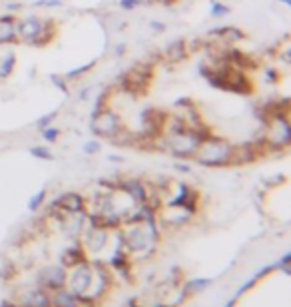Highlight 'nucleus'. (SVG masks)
I'll return each instance as SVG.
<instances>
[{"instance_id": "1", "label": "nucleus", "mask_w": 291, "mask_h": 307, "mask_svg": "<svg viewBox=\"0 0 291 307\" xmlns=\"http://www.w3.org/2000/svg\"><path fill=\"white\" fill-rule=\"evenodd\" d=\"M160 243V230L156 220H144V222H130L122 232V245L134 259H146L150 257Z\"/></svg>"}, {"instance_id": "2", "label": "nucleus", "mask_w": 291, "mask_h": 307, "mask_svg": "<svg viewBox=\"0 0 291 307\" xmlns=\"http://www.w3.org/2000/svg\"><path fill=\"white\" fill-rule=\"evenodd\" d=\"M201 76L218 90L231 92V94H239V96H250L254 94V82L250 80L247 72L237 70L229 66L227 62L222 60V56L216 58V66L212 64V68L201 66L199 68Z\"/></svg>"}, {"instance_id": "3", "label": "nucleus", "mask_w": 291, "mask_h": 307, "mask_svg": "<svg viewBox=\"0 0 291 307\" xmlns=\"http://www.w3.org/2000/svg\"><path fill=\"white\" fill-rule=\"evenodd\" d=\"M235 144L224 138H207L203 140L194 154V160L205 168H227L233 164Z\"/></svg>"}, {"instance_id": "4", "label": "nucleus", "mask_w": 291, "mask_h": 307, "mask_svg": "<svg viewBox=\"0 0 291 307\" xmlns=\"http://www.w3.org/2000/svg\"><path fill=\"white\" fill-rule=\"evenodd\" d=\"M58 24L54 20H44L38 16H28L24 20H16V36L18 42L30 46H46L54 40Z\"/></svg>"}, {"instance_id": "5", "label": "nucleus", "mask_w": 291, "mask_h": 307, "mask_svg": "<svg viewBox=\"0 0 291 307\" xmlns=\"http://www.w3.org/2000/svg\"><path fill=\"white\" fill-rule=\"evenodd\" d=\"M156 78V70H154V62L144 60L138 62L134 68L122 74L120 78V90L124 94H128L132 98H144L150 94V88L154 84Z\"/></svg>"}, {"instance_id": "6", "label": "nucleus", "mask_w": 291, "mask_h": 307, "mask_svg": "<svg viewBox=\"0 0 291 307\" xmlns=\"http://www.w3.org/2000/svg\"><path fill=\"white\" fill-rule=\"evenodd\" d=\"M126 130L128 128L124 126L122 118L114 110H110V108H96L94 118H92V132L96 136L114 142L116 138L122 136Z\"/></svg>"}, {"instance_id": "7", "label": "nucleus", "mask_w": 291, "mask_h": 307, "mask_svg": "<svg viewBox=\"0 0 291 307\" xmlns=\"http://www.w3.org/2000/svg\"><path fill=\"white\" fill-rule=\"evenodd\" d=\"M90 283H92V264L84 261L80 266H74V268L66 270V287L72 293L82 297L88 291Z\"/></svg>"}, {"instance_id": "8", "label": "nucleus", "mask_w": 291, "mask_h": 307, "mask_svg": "<svg viewBox=\"0 0 291 307\" xmlns=\"http://www.w3.org/2000/svg\"><path fill=\"white\" fill-rule=\"evenodd\" d=\"M82 247L86 249V253L90 251V253H100V251H104L106 247H108V241H110V236H108V230L106 228H102V226H98V224H92L90 222V226H88V230L84 228L82 232Z\"/></svg>"}, {"instance_id": "9", "label": "nucleus", "mask_w": 291, "mask_h": 307, "mask_svg": "<svg viewBox=\"0 0 291 307\" xmlns=\"http://www.w3.org/2000/svg\"><path fill=\"white\" fill-rule=\"evenodd\" d=\"M38 287L46 289L48 293L66 287V268L62 264L46 266L38 272Z\"/></svg>"}, {"instance_id": "10", "label": "nucleus", "mask_w": 291, "mask_h": 307, "mask_svg": "<svg viewBox=\"0 0 291 307\" xmlns=\"http://www.w3.org/2000/svg\"><path fill=\"white\" fill-rule=\"evenodd\" d=\"M222 60L227 62L229 66L237 70H243V72H252V70H258L261 68V60H258L256 56L243 52V50H237V48H227L224 50L222 54Z\"/></svg>"}, {"instance_id": "11", "label": "nucleus", "mask_w": 291, "mask_h": 307, "mask_svg": "<svg viewBox=\"0 0 291 307\" xmlns=\"http://www.w3.org/2000/svg\"><path fill=\"white\" fill-rule=\"evenodd\" d=\"M188 56H190L188 40L178 38V40L170 42V44L163 48V52L160 54V60H162L163 64H172V66H176V64L186 62V60H188Z\"/></svg>"}, {"instance_id": "12", "label": "nucleus", "mask_w": 291, "mask_h": 307, "mask_svg": "<svg viewBox=\"0 0 291 307\" xmlns=\"http://www.w3.org/2000/svg\"><path fill=\"white\" fill-rule=\"evenodd\" d=\"M52 209H58L62 213H82L86 211V200L76 192H68L52 204Z\"/></svg>"}, {"instance_id": "13", "label": "nucleus", "mask_w": 291, "mask_h": 307, "mask_svg": "<svg viewBox=\"0 0 291 307\" xmlns=\"http://www.w3.org/2000/svg\"><path fill=\"white\" fill-rule=\"evenodd\" d=\"M194 215L195 213L188 211V209H184V207H178V205H165V209H163V213H162V224L163 226H168V228H176V230H178V228H182V226L190 224Z\"/></svg>"}, {"instance_id": "14", "label": "nucleus", "mask_w": 291, "mask_h": 307, "mask_svg": "<svg viewBox=\"0 0 291 307\" xmlns=\"http://www.w3.org/2000/svg\"><path fill=\"white\" fill-rule=\"evenodd\" d=\"M50 305L52 307H92L88 305L80 295L72 293L68 287L56 289L50 293Z\"/></svg>"}, {"instance_id": "15", "label": "nucleus", "mask_w": 291, "mask_h": 307, "mask_svg": "<svg viewBox=\"0 0 291 307\" xmlns=\"http://www.w3.org/2000/svg\"><path fill=\"white\" fill-rule=\"evenodd\" d=\"M84 261H88V253L82 247V243H74V245L66 247L64 251H62V257H60V264L64 266L66 270H70L74 266H80Z\"/></svg>"}, {"instance_id": "16", "label": "nucleus", "mask_w": 291, "mask_h": 307, "mask_svg": "<svg viewBox=\"0 0 291 307\" xmlns=\"http://www.w3.org/2000/svg\"><path fill=\"white\" fill-rule=\"evenodd\" d=\"M16 18L14 16H0V46L2 44H16Z\"/></svg>"}, {"instance_id": "17", "label": "nucleus", "mask_w": 291, "mask_h": 307, "mask_svg": "<svg viewBox=\"0 0 291 307\" xmlns=\"http://www.w3.org/2000/svg\"><path fill=\"white\" fill-rule=\"evenodd\" d=\"M210 34L218 36V38L222 40V44H235L237 40H243V38H245V34H243L239 28H235V26H220V28L212 30Z\"/></svg>"}, {"instance_id": "18", "label": "nucleus", "mask_w": 291, "mask_h": 307, "mask_svg": "<svg viewBox=\"0 0 291 307\" xmlns=\"http://www.w3.org/2000/svg\"><path fill=\"white\" fill-rule=\"evenodd\" d=\"M207 279H197V281H190L186 287H184V293H186V297H192V295H195V291L199 293L201 289H205L207 287Z\"/></svg>"}, {"instance_id": "19", "label": "nucleus", "mask_w": 291, "mask_h": 307, "mask_svg": "<svg viewBox=\"0 0 291 307\" xmlns=\"http://www.w3.org/2000/svg\"><path fill=\"white\" fill-rule=\"evenodd\" d=\"M16 66V56L14 54H8V58H4V62L0 64V78H6L10 76V72Z\"/></svg>"}, {"instance_id": "20", "label": "nucleus", "mask_w": 291, "mask_h": 307, "mask_svg": "<svg viewBox=\"0 0 291 307\" xmlns=\"http://www.w3.org/2000/svg\"><path fill=\"white\" fill-rule=\"evenodd\" d=\"M96 66V60H92L90 64H84V66H78L76 70H70V72H66L64 78L66 80H74V78H78L80 74H86V72H90V70Z\"/></svg>"}, {"instance_id": "21", "label": "nucleus", "mask_w": 291, "mask_h": 307, "mask_svg": "<svg viewBox=\"0 0 291 307\" xmlns=\"http://www.w3.org/2000/svg\"><path fill=\"white\" fill-rule=\"evenodd\" d=\"M56 116H58V112H56V110H54V112H50V114H46V116H42V118L36 122V128L42 132L44 128H48V126H50V124L56 120Z\"/></svg>"}, {"instance_id": "22", "label": "nucleus", "mask_w": 291, "mask_h": 307, "mask_svg": "<svg viewBox=\"0 0 291 307\" xmlns=\"http://www.w3.org/2000/svg\"><path fill=\"white\" fill-rule=\"evenodd\" d=\"M227 12H229V8H227L226 4H222V2H218V0L212 2V16L220 18V16H226Z\"/></svg>"}, {"instance_id": "23", "label": "nucleus", "mask_w": 291, "mask_h": 307, "mask_svg": "<svg viewBox=\"0 0 291 307\" xmlns=\"http://www.w3.org/2000/svg\"><path fill=\"white\" fill-rule=\"evenodd\" d=\"M42 136H44L46 142H56L58 136H60V132H58L56 128H44V130H42Z\"/></svg>"}, {"instance_id": "24", "label": "nucleus", "mask_w": 291, "mask_h": 307, "mask_svg": "<svg viewBox=\"0 0 291 307\" xmlns=\"http://www.w3.org/2000/svg\"><path fill=\"white\" fill-rule=\"evenodd\" d=\"M30 154L36 156V158H40V160H52V154H50L46 148H32Z\"/></svg>"}, {"instance_id": "25", "label": "nucleus", "mask_w": 291, "mask_h": 307, "mask_svg": "<svg viewBox=\"0 0 291 307\" xmlns=\"http://www.w3.org/2000/svg\"><path fill=\"white\" fill-rule=\"evenodd\" d=\"M44 198H46V190H40V194H36V196H34L32 200H30V204H28V207H30V209H36V207H38V205L42 204V202H44Z\"/></svg>"}, {"instance_id": "26", "label": "nucleus", "mask_w": 291, "mask_h": 307, "mask_svg": "<svg viewBox=\"0 0 291 307\" xmlns=\"http://www.w3.org/2000/svg\"><path fill=\"white\" fill-rule=\"evenodd\" d=\"M50 80H52V84H54V86H58L64 94H68V86H66V82L60 78V76H54V74H52V76H50Z\"/></svg>"}, {"instance_id": "27", "label": "nucleus", "mask_w": 291, "mask_h": 307, "mask_svg": "<svg viewBox=\"0 0 291 307\" xmlns=\"http://www.w3.org/2000/svg\"><path fill=\"white\" fill-rule=\"evenodd\" d=\"M98 150H100V144H98V142H88V144L84 146V154H86V156L96 154Z\"/></svg>"}]
</instances>
